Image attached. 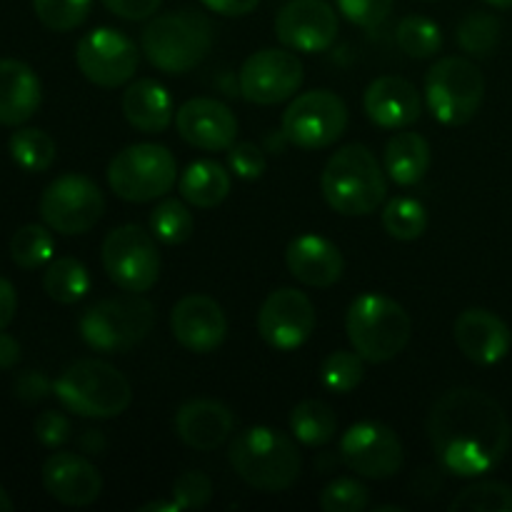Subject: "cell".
<instances>
[{
	"mask_svg": "<svg viewBox=\"0 0 512 512\" xmlns=\"http://www.w3.org/2000/svg\"><path fill=\"white\" fill-rule=\"evenodd\" d=\"M428 438L445 473L480 478L505 460L512 428L493 395L478 388H453L430 408Z\"/></svg>",
	"mask_w": 512,
	"mask_h": 512,
	"instance_id": "obj_1",
	"label": "cell"
},
{
	"mask_svg": "<svg viewBox=\"0 0 512 512\" xmlns=\"http://www.w3.org/2000/svg\"><path fill=\"white\" fill-rule=\"evenodd\" d=\"M228 460L238 478L260 493H283L293 488L303 470L295 440L265 425H255L235 435Z\"/></svg>",
	"mask_w": 512,
	"mask_h": 512,
	"instance_id": "obj_2",
	"label": "cell"
},
{
	"mask_svg": "<svg viewBox=\"0 0 512 512\" xmlns=\"http://www.w3.org/2000/svg\"><path fill=\"white\" fill-rule=\"evenodd\" d=\"M320 190L325 203L335 213L345 218H363L375 213L385 200L388 180L373 150L360 143H350L330 155L320 175Z\"/></svg>",
	"mask_w": 512,
	"mask_h": 512,
	"instance_id": "obj_3",
	"label": "cell"
},
{
	"mask_svg": "<svg viewBox=\"0 0 512 512\" xmlns=\"http://www.w3.org/2000/svg\"><path fill=\"white\" fill-rule=\"evenodd\" d=\"M213 48V25L198 10H173L145 25L140 50L153 68L168 75H185L198 68Z\"/></svg>",
	"mask_w": 512,
	"mask_h": 512,
	"instance_id": "obj_4",
	"label": "cell"
},
{
	"mask_svg": "<svg viewBox=\"0 0 512 512\" xmlns=\"http://www.w3.org/2000/svg\"><path fill=\"white\" fill-rule=\"evenodd\" d=\"M350 345L365 363H388L410 343L413 320L398 300L380 293H363L350 303L345 315Z\"/></svg>",
	"mask_w": 512,
	"mask_h": 512,
	"instance_id": "obj_5",
	"label": "cell"
},
{
	"mask_svg": "<svg viewBox=\"0 0 512 512\" xmlns=\"http://www.w3.org/2000/svg\"><path fill=\"white\" fill-rule=\"evenodd\" d=\"M53 395L68 413L80 418H118L133 400L128 378L103 360H78L53 383Z\"/></svg>",
	"mask_w": 512,
	"mask_h": 512,
	"instance_id": "obj_6",
	"label": "cell"
},
{
	"mask_svg": "<svg viewBox=\"0 0 512 512\" xmlns=\"http://www.w3.org/2000/svg\"><path fill=\"white\" fill-rule=\"evenodd\" d=\"M155 325V308L143 293H125L90 305L78 330L85 345L105 355H120L143 343Z\"/></svg>",
	"mask_w": 512,
	"mask_h": 512,
	"instance_id": "obj_7",
	"label": "cell"
},
{
	"mask_svg": "<svg viewBox=\"0 0 512 512\" xmlns=\"http://www.w3.org/2000/svg\"><path fill=\"white\" fill-rule=\"evenodd\" d=\"M485 100V78L468 58H440L425 75V103L438 123L458 128L478 115Z\"/></svg>",
	"mask_w": 512,
	"mask_h": 512,
	"instance_id": "obj_8",
	"label": "cell"
},
{
	"mask_svg": "<svg viewBox=\"0 0 512 512\" xmlns=\"http://www.w3.org/2000/svg\"><path fill=\"white\" fill-rule=\"evenodd\" d=\"M178 183V163L165 145L135 143L120 150L108 165V185L120 200L150 203Z\"/></svg>",
	"mask_w": 512,
	"mask_h": 512,
	"instance_id": "obj_9",
	"label": "cell"
},
{
	"mask_svg": "<svg viewBox=\"0 0 512 512\" xmlns=\"http://www.w3.org/2000/svg\"><path fill=\"white\" fill-rule=\"evenodd\" d=\"M348 105L333 90L298 95L283 113V138L300 150H323L343 138Z\"/></svg>",
	"mask_w": 512,
	"mask_h": 512,
	"instance_id": "obj_10",
	"label": "cell"
},
{
	"mask_svg": "<svg viewBox=\"0 0 512 512\" xmlns=\"http://www.w3.org/2000/svg\"><path fill=\"white\" fill-rule=\"evenodd\" d=\"M103 268L125 293H148L160 278L155 235L133 223L110 230L103 240Z\"/></svg>",
	"mask_w": 512,
	"mask_h": 512,
	"instance_id": "obj_11",
	"label": "cell"
},
{
	"mask_svg": "<svg viewBox=\"0 0 512 512\" xmlns=\"http://www.w3.org/2000/svg\"><path fill=\"white\" fill-rule=\"evenodd\" d=\"M103 213V190L88 175H60L40 195V218L60 235L88 233L100 223Z\"/></svg>",
	"mask_w": 512,
	"mask_h": 512,
	"instance_id": "obj_12",
	"label": "cell"
},
{
	"mask_svg": "<svg viewBox=\"0 0 512 512\" xmlns=\"http://www.w3.org/2000/svg\"><path fill=\"white\" fill-rule=\"evenodd\" d=\"M340 458L353 473L370 480H388L403 470L405 453L398 433L378 420H360L340 438Z\"/></svg>",
	"mask_w": 512,
	"mask_h": 512,
	"instance_id": "obj_13",
	"label": "cell"
},
{
	"mask_svg": "<svg viewBox=\"0 0 512 512\" xmlns=\"http://www.w3.org/2000/svg\"><path fill=\"white\" fill-rule=\"evenodd\" d=\"M78 70L98 88H120L138 70V45L115 28H95L75 45Z\"/></svg>",
	"mask_w": 512,
	"mask_h": 512,
	"instance_id": "obj_14",
	"label": "cell"
},
{
	"mask_svg": "<svg viewBox=\"0 0 512 512\" xmlns=\"http://www.w3.org/2000/svg\"><path fill=\"white\" fill-rule=\"evenodd\" d=\"M303 63L288 48H265L240 68V95L253 105H278L303 85Z\"/></svg>",
	"mask_w": 512,
	"mask_h": 512,
	"instance_id": "obj_15",
	"label": "cell"
},
{
	"mask_svg": "<svg viewBox=\"0 0 512 512\" xmlns=\"http://www.w3.org/2000/svg\"><path fill=\"white\" fill-rule=\"evenodd\" d=\"M315 323H318V315H315L313 300L295 288L273 290L260 305V338L280 353H290L308 343Z\"/></svg>",
	"mask_w": 512,
	"mask_h": 512,
	"instance_id": "obj_16",
	"label": "cell"
},
{
	"mask_svg": "<svg viewBox=\"0 0 512 512\" xmlns=\"http://www.w3.org/2000/svg\"><path fill=\"white\" fill-rule=\"evenodd\" d=\"M338 33V13L325 0H290L275 18V35L293 53H325Z\"/></svg>",
	"mask_w": 512,
	"mask_h": 512,
	"instance_id": "obj_17",
	"label": "cell"
},
{
	"mask_svg": "<svg viewBox=\"0 0 512 512\" xmlns=\"http://www.w3.org/2000/svg\"><path fill=\"white\" fill-rule=\"evenodd\" d=\"M170 330L185 350L208 355L218 350L228 338V318L218 300H213L210 295L193 293L175 303L173 313H170Z\"/></svg>",
	"mask_w": 512,
	"mask_h": 512,
	"instance_id": "obj_18",
	"label": "cell"
},
{
	"mask_svg": "<svg viewBox=\"0 0 512 512\" xmlns=\"http://www.w3.org/2000/svg\"><path fill=\"white\" fill-rule=\"evenodd\" d=\"M175 125L185 143L205 153L230 150L238 140V118L215 98H193L180 105Z\"/></svg>",
	"mask_w": 512,
	"mask_h": 512,
	"instance_id": "obj_19",
	"label": "cell"
},
{
	"mask_svg": "<svg viewBox=\"0 0 512 512\" xmlns=\"http://www.w3.org/2000/svg\"><path fill=\"white\" fill-rule=\"evenodd\" d=\"M45 493L68 508L93 505L103 493V478L88 458L78 453H53L43 463Z\"/></svg>",
	"mask_w": 512,
	"mask_h": 512,
	"instance_id": "obj_20",
	"label": "cell"
},
{
	"mask_svg": "<svg viewBox=\"0 0 512 512\" xmlns=\"http://www.w3.org/2000/svg\"><path fill=\"white\" fill-rule=\"evenodd\" d=\"M455 343L460 353L475 365H498L508 358L512 333L500 315L485 308H468L455 320Z\"/></svg>",
	"mask_w": 512,
	"mask_h": 512,
	"instance_id": "obj_21",
	"label": "cell"
},
{
	"mask_svg": "<svg viewBox=\"0 0 512 512\" xmlns=\"http://www.w3.org/2000/svg\"><path fill=\"white\" fill-rule=\"evenodd\" d=\"M285 265L298 283L308 288H333L343 278L345 260L338 245L323 235H298L285 248Z\"/></svg>",
	"mask_w": 512,
	"mask_h": 512,
	"instance_id": "obj_22",
	"label": "cell"
},
{
	"mask_svg": "<svg viewBox=\"0 0 512 512\" xmlns=\"http://www.w3.org/2000/svg\"><path fill=\"white\" fill-rule=\"evenodd\" d=\"M363 108L370 123L385 130H403L420 118V93L400 75H383L373 80L363 95Z\"/></svg>",
	"mask_w": 512,
	"mask_h": 512,
	"instance_id": "obj_23",
	"label": "cell"
},
{
	"mask_svg": "<svg viewBox=\"0 0 512 512\" xmlns=\"http://www.w3.org/2000/svg\"><path fill=\"white\" fill-rule=\"evenodd\" d=\"M235 430V415L218 400H188L175 413V433L188 448L210 453L220 448Z\"/></svg>",
	"mask_w": 512,
	"mask_h": 512,
	"instance_id": "obj_24",
	"label": "cell"
},
{
	"mask_svg": "<svg viewBox=\"0 0 512 512\" xmlns=\"http://www.w3.org/2000/svg\"><path fill=\"white\" fill-rule=\"evenodd\" d=\"M43 85L35 70L23 60H0V125L18 128L38 113Z\"/></svg>",
	"mask_w": 512,
	"mask_h": 512,
	"instance_id": "obj_25",
	"label": "cell"
},
{
	"mask_svg": "<svg viewBox=\"0 0 512 512\" xmlns=\"http://www.w3.org/2000/svg\"><path fill=\"white\" fill-rule=\"evenodd\" d=\"M123 115L138 133L160 135L175 120L173 95L153 78H140L123 93Z\"/></svg>",
	"mask_w": 512,
	"mask_h": 512,
	"instance_id": "obj_26",
	"label": "cell"
},
{
	"mask_svg": "<svg viewBox=\"0 0 512 512\" xmlns=\"http://www.w3.org/2000/svg\"><path fill=\"white\" fill-rule=\"evenodd\" d=\"M383 168L385 175L393 180L395 185H410L420 183L425 173L430 170V145L423 135L413 133V130H400L388 140L383 153Z\"/></svg>",
	"mask_w": 512,
	"mask_h": 512,
	"instance_id": "obj_27",
	"label": "cell"
},
{
	"mask_svg": "<svg viewBox=\"0 0 512 512\" xmlns=\"http://www.w3.org/2000/svg\"><path fill=\"white\" fill-rule=\"evenodd\" d=\"M230 188H233V180L228 170L215 160H195L178 178L180 198L200 210L218 208L230 195Z\"/></svg>",
	"mask_w": 512,
	"mask_h": 512,
	"instance_id": "obj_28",
	"label": "cell"
},
{
	"mask_svg": "<svg viewBox=\"0 0 512 512\" xmlns=\"http://www.w3.org/2000/svg\"><path fill=\"white\" fill-rule=\"evenodd\" d=\"M290 433L308 448L328 445L338 433V415L323 400H303L290 413Z\"/></svg>",
	"mask_w": 512,
	"mask_h": 512,
	"instance_id": "obj_29",
	"label": "cell"
},
{
	"mask_svg": "<svg viewBox=\"0 0 512 512\" xmlns=\"http://www.w3.org/2000/svg\"><path fill=\"white\" fill-rule=\"evenodd\" d=\"M88 268L78 258H58L45 268L43 290L60 305H73L90 293Z\"/></svg>",
	"mask_w": 512,
	"mask_h": 512,
	"instance_id": "obj_30",
	"label": "cell"
},
{
	"mask_svg": "<svg viewBox=\"0 0 512 512\" xmlns=\"http://www.w3.org/2000/svg\"><path fill=\"white\" fill-rule=\"evenodd\" d=\"M10 158L25 173H45L55 163V140L40 128H20L8 140Z\"/></svg>",
	"mask_w": 512,
	"mask_h": 512,
	"instance_id": "obj_31",
	"label": "cell"
},
{
	"mask_svg": "<svg viewBox=\"0 0 512 512\" xmlns=\"http://www.w3.org/2000/svg\"><path fill=\"white\" fill-rule=\"evenodd\" d=\"M395 43L408 58L428 60L443 48V30L425 15H405L395 30Z\"/></svg>",
	"mask_w": 512,
	"mask_h": 512,
	"instance_id": "obj_32",
	"label": "cell"
},
{
	"mask_svg": "<svg viewBox=\"0 0 512 512\" xmlns=\"http://www.w3.org/2000/svg\"><path fill=\"white\" fill-rule=\"evenodd\" d=\"M150 233L165 245H183L193 238L195 218L185 200L165 198L150 213Z\"/></svg>",
	"mask_w": 512,
	"mask_h": 512,
	"instance_id": "obj_33",
	"label": "cell"
},
{
	"mask_svg": "<svg viewBox=\"0 0 512 512\" xmlns=\"http://www.w3.org/2000/svg\"><path fill=\"white\" fill-rule=\"evenodd\" d=\"M500 33H503V25L493 13L475 10L460 20L455 40L463 48V53L473 55V58H490L498 50Z\"/></svg>",
	"mask_w": 512,
	"mask_h": 512,
	"instance_id": "obj_34",
	"label": "cell"
},
{
	"mask_svg": "<svg viewBox=\"0 0 512 512\" xmlns=\"http://www.w3.org/2000/svg\"><path fill=\"white\" fill-rule=\"evenodd\" d=\"M383 228L395 240H418L428 230V210L420 200L400 195L383 208Z\"/></svg>",
	"mask_w": 512,
	"mask_h": 512,
	"instance_id": "obj_35",
	"label": "cell"
},
{
	"mask_svg": "<svg viewBox=\"0 0 512 512\" xmlns=\"http://www.w3.org/2000/svg\"><path fill=\"white\" fill-rule=\"evenodd\" d=\"M53 250V235H50V228H45V225H23L10 238V258L23 270L43 268L53 258Z\"/></svg>",
	"mask_w": 512,
	"mask_h": 512,
	"instance_id": "obj_36",
	"label": "cell"
},
{
	"mask_svg": "<svg viewBox=\"0 0 512 512\" xmlns=\"http://www.w3.org/2000/svg\"><path fill=\"white\" fill-rule=\"evenodd\" d=\"M363 363L365 360L355 350H335L320 365V385L333 395L353 393L363 383Z\"/></svg>",
	"mask_w": 512,
	"mask_h": 512,
	"instance_id": "obj_37",
	"label": "cell"
},
{
	"mask_svg": "<svg viewBox=\"0 0 512 512\" xmlns=\"http://www.w3.org/2000/svg\"><path fill=\"white\" fill-rule=\"evenodd\" d=\"M453 512H512V488L498 480L468 485L450 503Z\"/></svg>",
	"mask_w": 512,
	"mask_h": 512,
	"instance_id": "obj_38",
	"label": "cell"
},
{
	"mask_svg": "<svg viewBox=\"0 0 512 512\" xmlns=\"http://www.w3.org/2000/svg\"><path fill=\"white\" fill-rule=\"evenodd\" d=\"M93 0H33L40 23L53 33H68L85 23Z\"/></svg>",
	"mask_w": 512,
	"mask_h": 512,
	"instance_id": "obj_39",
	"label": "cell"
},
{
	"mask_svg": "<svg viewBox=\"0 0 512 512\" xmlns=\"http://www.w3.org/2000/svg\"><path fill=\"white\" fill-rule=\"evenodd\" d=\"M370 505V493L360 480L338 478L320 493V508L325 512H363Z\"/></svg>",
	"mask_w": 512,
	"mask_h": 512,
	"instance_id": "obj_40",
	"label": "cell"
},
{
	"mask_svg": "<svg viewBox=\"0 0 512 512\" xmlns=\"http://www.w3.org/2000/svg\"><path fill=\"white\" fill-rule=\"evenodd\" d=\"M173 500L180 510H200L213 500V480L200 470H185L173 483Z\"/></svg>",
	"mask_w": 512,
	"mask_h": 512,
	"instance_id": "obj_41",
	"label": "cell"
},
{
	"mask_svg": "<svg viewBox=\"0 0 512 512\" xmlns=\"http://www.w3.org/2000/svg\"><path fill=\"white\" fill-rule=\"evenodd\" d=\"M338 10L358 28H378L393 13L395 0H335Z\"/></svg>",
	"mask_w": 512,
	"mask_h": 512,
	"instance_id": "obj_42",
	"label": "cell"
},
{
	"mask_svg": "<svg viewBox=\"0 0 512 512\" xmlns=\"http://www.w3.org/2000/svg\"><path fill=\"white\" fill-rule=\"evenodd\" d=\"M228 165L230 173L238 175L240 180L263 178L265 168H268L263 150L255 143H235L233 148L228 150Z\"/></svg>",
	"mask_w": 512,
	"mask_h": 512,
	"instance_id": "obj_43",
	"label": "cell"
},
{
	"mask_svg": "<svg viewBox=\"0 0 512 512\" xmlns=\"http://www.w3.org/2000/svg\"><path fill=\"white\" fill-rule=\"evenodd\" d=\"M33 430L40 445L55 450L60 448V445L68 443L70 433H73V425H70V420L65 418L63 413H58V410H45V413L38 415Z\"/></svg>",
	"mask_w": 512,
	"mask_h": 512,
	"instance_id": "obj_44",
	"label": "cell"
},
{
	"mask_svg": "<svg viewBox=\"0 0 512 512\" xmlns=\"http://www.w3.org/2000/svg\"><path fill=\"white\" fill-rule=\"evenodd\" d=\"M13 390L23 403H40L53 393V383L40 370H25L15 378Z\"/></svg>",
	"mask_w": 512,
	"mask_h": 512,
	"instance_id": "obj_45",
	"label": "cell"
},
{
	"mask_svg": "<svg viewBox=\"0 0 512 512\" xmlns=\"http://www.w3.org/2000/svg\"><path fill=\"white\" fill-rule=\"evenodd\" d=\"M105 8L110 10L113 15L123 20H148L158 13V8L163 5V0H100Z\"/></svg>",
	"mask_w": 512,
	"mask_h": 512,
	"instance_id": "obj_46",
	"label": "cell"
},
{
	"mask_svg": "<svg viewBox=\"0 0 512 512\" xmlns=\"http://www.w3.org/2000/svg\"><path fill=\"white\" fill-rule=\"evenodd\" d=\"M213 13L225 15V18H243L258 8L260 0H200Z\"/></svg>",
	"mask_w": 512,
	"mask_h": 512,
	"instance_id": "obj_47",
	"label": "cell"
},
{
	"mask_svg": "<svg viewBox=\"0 0 512 512\" xmlns=\"http://www.w3.org/2000/svg\"><path fill=\"white\" fill-rule=\"evenodd\" d=\"M15 310H18V293H15L13 283L0 275V330L13 323Z\"/></svg>",
	"mask_w": 512,
	"mask_h": 512,
	"instance_id": "obj_48",
	"label": "cell"
},
{
	"mask_svg": "<svg viewBox=\"0 0 512 512\" xmlns=\"http://www.w3.org/2000/svg\"><path fill=\"white\" fill-rule=\"evenodd\" d=\"M20 343L10 333L0 330V370H13L20 363Z\"/></svg>",
	"mask_w": 512,
	"mask_h": 512,
	"instance_id": "obj_49",
	"label": "cell"
},
{
	"mask_svg": "<svg viewBox=\"0 0 512 512\" xmlns=\"http://www.w3.org/2000/svg\"><path fill=\"white\" fill-rule=\"evenodd\" d=\"M105 448H108V440H105V435L100 433V430H85L83 435H80V450L88 455H103Z\"/></svg>",
	"mask_w": 512,
	"mask_h": 512,
	"instance_id": "obj_50",
	"label": "cell"
},
{
	"mask_svg": "<svg viewBox=\"0 0 512 512\" xmlns=\"http://www.w3.org/2000/svg\"><path fill=\"white\" fill-rule=\"evenodd\" d=\"M138 510L140 512H180V505L175 503V500H170V503H165V500H155V503L143 505V508Z\"/></svg>",
	"mask_w": 512,
	"mask_h": 512,
	"instance_id": "obj_51",
	"label": "cell"
},
{
	"mask_svg": "<svg viewBox=\"0 0 512 512\" xmlns=\"http://www.w3.org/2000/svg\"><path fill=\"white\" fill-rule=\"evenodd\" d=\"M13 510V500L8 498V493L3 490V485H0V512H10Z\"/></svg>",
	"mask_w": 512,
	"mask_h": 512,
	"instance_id": "obj_52",
	"label": "cell"
},
{
	"mask_svg": "<svg viewBox=\"0 0 512 512\" xmlns=\"http://www.w3.org/2000/svg\"><path fill=\"white\" fill-rule=\"evenodd\" d=\"M483 3L493 5V8H500V10H508V8H512V0H483Z\"/></svg>",
	"mask_w": 512,
	"mask_h": 512,
	"instance_id": "obj_53",
	"label": "cell"
}]
</instances>
